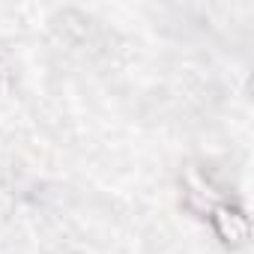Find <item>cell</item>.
<instances>
[{
    "mask_svg": "<svg viewBox=\"0 0 254 254\" xmlns=\"http://www.w3.org/2000/svg\"><path fill=\"white\" fill-rule=\"evenodd\" d=\"M206 218H209L215 236H218L224 245H242V242L248 239V218H245V212L236 209V206H230L227 200H218V203L206 212Z\"/></svg>",
    "mask_w": 254,
    "mask_h": 254,
    "instance_id": "obj_1",
    "label": "cell"
}]
</instances>
